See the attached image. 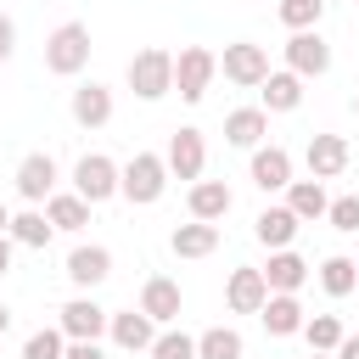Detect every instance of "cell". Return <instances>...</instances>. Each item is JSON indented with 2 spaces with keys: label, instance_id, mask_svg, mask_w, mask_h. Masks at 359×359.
<instances>
[{
  "label": "cell",
  "instance_id": "6da1fadb",
  "mask_svg": "<svg viewBox=\"0 0 359 359\" xmlns=\"http://www.w3.org/2000/svg\"><path fill=\"white\" fill-rule=\"evenodd\" d=\"M84 67H90V28H84V22L50 28V34H45V73L73 79V73H84Z\"/></svg>",
  "mask_w": 359,
  "mask_h": 359
},
{
  "label": "cell",
  "instance_id": "7a4b0ae2",
  "mask_svg": "<svg viewBox=\"0 0 359 359\" xmlns=\"http://www.w3.org/2000/svg\"><path fill=\"white\" fill-rule=\"evenodd\" d=\"M168 163L157 157V151H135L129 163H123V185H118V196L123 202H135V208H151L163 191H168Z\"/></svg>",
  "mask_w": 359,
  "mask_h": 359
},
{
  "label": "cell",
  "instance_id": "3957f363",
  "mask_svg": "<svg viewBox=\"0 0 359 359\" xmlns=\"http://www.w3.org/2000/svg\"><path fill=\"white\" fill-rule=\"evenodd\" d=\"M129 90H135L140 101H163V95L174 90V50H163V45L135 50V56H129Z\"/></svg>",
  "mask_w": 359,
  "mask_h": 359
},
{
  "label": "cell",
  "instance_id": "277c9868",
  "mask_svg": "<svg viewBox=\"0 0 359 359\" xmlns=\"http://www.w3.org/2000/svg\"><path fill=\"white\" fill-rule=\"evenodd\" d=\"M118 185H123V168L107 157V151H84L79 163H73V191L95 208V202H107V196H118Z\"/></svg>",
  "mask_w": 359,
  "mask_h": 359
},
{
  "label": "cell",
  "instance_id": "5b68a950",
  "mask_svg": "<svg viewBox=\"0 0 359 359\" xmlns=\"http://www.w3.org/2000/svg\"><path fill=\"white\" fill-rule=\"evenodd\" d=\"M213 73H219V56L208 50V45H185L180 56H174V90H180V101H202L208 95V84H213Z\"/></svg>",
  "mask_w": 359,
  "mask_h": 359
},
{
  "label": "cell",
  "instance_id": "8992f818",
  "mask_svg": "<svg viewBox=\"0 0 359 359\" xmlns=\"http://www.w3.org/2000/svg\"><path fill=\"white\" fill-rule=\"evenodd\" d=\"M163 163H168V174L174 180H202V168H208V140H202V129L196 123H180L174 135H168V151H163Z\"/></svg>",
  "mask_w": 359,
  "mask_h": 359
},
{
  "label": "cell",
  "instance_id": "52a82bcc",
  "mask_svg": "<svg viewBox=\"0 0 359 359\" xmlns=\"http://www.w3.org/2000/svg\"><path fill=\"white\" fill-rule=\"evenodd\" d=\"M107 320H112V314H107L90 292H79V297H67V303L56 309V325L67 331V342H101V337H107Z\"/></svg>",
  "mask_w": 359,
  "mask_h": 359
},
{
  "label": "cell",
  "instance_id": "ba28073f",
  "mask_svg": "<svg viewBox=\"0 0 359 359\" xmlns=\"http://www.w3.org/2000/svg\"><path fill=\"white\" fill-rule=\"evenodd\" d=\"M219 73H224L230 84H241V90H258V84L269 79V50L252 45V39H236V45H224Z\"/></svg>",
  "mask_w": 359,
  "mask_h": 359
},
{
  "label": "cell",
  "instance_id": "9c48e42d",
  "mask_svg": "<svg viewBox=\"0 0 359 359\" xmlns=\"http://www.w3.org/2000/svg\"><path fill=\"white\" fill-rule=\"evenodd\" d=\"M280 50H286V67H292L297 79H320V73H331V45L320 39V28H303V34H292Z\"/></svg>",
  "mask_w": 359,
  "mask_h": 359
},
{
  "label": "cell",
  "instance_id": "30bf717a",
  "mask_svg": "<svg viewBox=\"0 0 359 359\" xmlns=\"http://www.w3.org/2000/svg\"><path fill=\"white\" fill-rule=\"evenodd\" d=\"M264 303H269V280H264V269H258V264L230 269V280H224V309H230V314H258Z\"/></svg>",
  "mask_w": 359,
  "mask_h": 359
},
{
  "label": "cell",
  "instance_id": "8fae6325",
  "mask_svg": "<svg viewBox=\"0 0 359 359\" xmlns=\"http://www.w3.org/2000/svg\"><path fill=\"white\" fill-rule=\"evenodd\" d=\"M50 191H56V157H50V151H28V157L17 163V196H22L28 208H39Z\"/></svg>",
  "mask_w": 359,
  "mask_h": 359
},
{
  "label": "cell",
  "instance_id": "7c38bea8",
  "mask_svg": "<svg viewBox=\"0 0 359 359\" xmlns=\"http://www.w3.org/2000/svg\"><path fill=\"white\" fill-rule=\"evenodd\" d=\"M107 275H112V252H107L101 241H79V247L67 252V280H73L79 292H95Z\"/></svg>",
  "mask_w": 359,
  "mask_h": 359
},
{
  "label": "cell",
  "instance_id": "4fadbf2b",
  "mask_svg": "<svg viewBox=\"0 0 359 359\" xmlns=\"http://www.w3.org/2000/svg\"><path fill=\"white\" fill-rule=\"evenodd\" d=\"M107 337H112V348H123V353H146V348L157 342V320H151L146 309H123V314L107 320Z\"/></svg>",
  "mask_w": 359,
  "mask_h": 359
},
{
  "label": "cell",
  "instance_id": "5bb4252c",
  "mask_svg": "<svg viewBox=\"0 0 359 359\" xmlns=\"http://www.w3.org/2000/svg\"><path fill=\"white\" fill-rule=\"evenodd\" d=\"M247 174H252V185H258L264 196H275V191L292 185V151H286V146H258L252 163H247Z\"/></svg>",
  "mask_w": 359,
  "mask_h": 359
},
{
  "label": "cell",
  "instance_id": "9a60e30c",
  "mask_svg": "<svg viewBox=\"0 0 359 359\" xmlns=\"http://www.w3.org/2000/svg\"><path fill=\"white\" fill-rule=\"evenodd\" d=\"M264 135H269V112H264V107H236V112H224V146L258 151Z\"/></svg>",
  "mask_w": 359,
  "mask_h": 359
},
{
  "label": "cell",
  "instance_id": "2e32d148",
  "mask_svg": "<svg viewBox=\"0 0 359 359\" xmlns=\"http://www.w3.org/2000/svg\"><path fill=\"white\" fill-rule=\"evenodd\" d=\"M348 140L342 135H309V151H303V163H309V174L314 180H337L342 168H348Z\"/></svg>",
  "mask_w": 359,
  "mask_h": 359
},
{
  "label": "cell",
  "instance_id": "e0dca14e",
  "mask_svg": "<svg viewBox=\"0 0 359 359\" xmlns=\"http://www.w3.org/2000/svg\"><path fill=\"white\" fill-rule=\"evenodd\" d=\"M185 208H191V219H208V224H219V219L236 208V191H230L224 180H196V185L185 191Z\"/></svg>",
  "mask_w": 359,
  "mask_h": 359
},
{
  "label": "cell",
  "instance_id": "ac0fdd59",
  "mask_svg": "<svg viewBox=\"0 0 359 359\" xmlns=\"http://www.w3.org/2000/svg\"><path fill=\"white\" fill-rule=\"evenodd\" d=\"M297 230H303V219H297L286 202H269V208L252 219V236H258L269 252H275V247H292V241H297Z\"/></svg>",
  "mask_w": 359,
  "mask_h": 359
},
{
  "label": "cell",
  "instance_id": "d6986e66",
  "mask_svg": "<svg viewBox=\"0 0 359 359\" xmlns=\"http://www.w3.org/2000/svg\"><path fill=\"white\" fill-rule=\"evenodd\" d=\"M140 309H146L157 325H174V320H180V309H185L180 280H168V275H146V286H140Z\"/></svg>",
  "mask_w": 359,
  "mask_h": 359
},
{
  "label": "cell",
  "instance_id": "ffe728a7",
  "mask_svg": "<svg viewBox=\"0 0 359 359\" xmlns=\"http://www.w3.org/2000/svg\"><path fill=\"white\" fill-rule=\"evenodd\" d=\"M258 320H264V331L269 337H303V303H297V292H269V303L258 309Z\"/></svg>",
  "mask_w": 359,
  "mask_h": 359
},
{
  "label": "cell",
  "instance_id": "44dd1931",
  "mask_svg": "<svg viewBox=\"0 0 359 359\" xmlns=\"http://www.w3.org/2000/svg\"><path fill=\"white\" fill-rule=\"evenodd\" d=\"M258 95H264V101H258L264 112H297V107H303V79H297L292 67H269V79L258 84Z\"/></svg>",
  "mask_w": 359,
  "mask_h": 359
},
{
  "label": "cell",
  "instance_id": "7402d4cb",
  "mask_svg": "<svg viewBox=\"0 0 359 359\" xmlns=\"http://www.w3.org/2000/svg\"><path fill=\"white\" fill-rule=\"evenodd\" d=\"M67 112H73L79 129H101V123H112V90L90 79V84L73 90V107H67Z\"/></svg>",
  "mask_w": 359,
  "mask_h": 359
},
{
  "label": "cell",
  "instance_id": "603a6c76",
  "mask_svg": "<svg viewBox=\"0 0 359 359\" xmlns=\"http://www.w3.org/2000/svg\"><path fill=\"white\" fill-rule=\"evenodd\" d=\"M45 219H50L56 230L79 236V230L90 224V202H84L79 191H50V196H45Z\"/></svg>",
  "mask_w": 359,
  "mask_h": 359
},
{
  "label": "cell",
  "instance_id": "cb8c5ba5",
  "mask_svg": "<svg viewBox=\"0 0 359 359\" xmlns=\"http://www.w3.org/2000/svg\"><path fill=\"white\" fill-rule=\"evenodd\" d=\"M168 247H174V258H208V252L219 247V224H208V219H191V224H174V236H168Z\"/></svg>",
  "mask_w": 359,
  "mask_h": 359
},
{
  "label": "cell",
  "instance_id": "d4e9b609",
  "mask_svg": "<svg viewBox=\"0 0 359 359\" xmlns=\"http://www.w3.org/2000/svg\"><path fill=\"white\" fill-rule=\"evenodd\" d=\"M286 208H292L303 224H309V219H325V208H331L325 180H314V174H309V180H292V185H286Z\"/></svg>",
  "mask_w": 359,
  "mask_h": 359
},
{
  "label": "cell",
  "instance_id": "484cf974",
  "mask_svg": "<svg viewBox=\"0 0 359 359\" xmlns=\"http://www.w3.org/2000/svg\"><path fill=\"white\" fill-rule=\"evenodd\" d=\"M17 247H34V252H45L50 247V236H56V224L45 219V208H22V213H11V230H6Z\"/></svg>",
  "mask_w": 359,
  "mask_h": 359
},
{
  "label": "cell",
  "instance_id": "4316f807",
  "mask_svg": "<svg viewBox=\"0 0 359 359\" xmlns=\"http://www.w3.org/2000/svg\"><path fill=\"white\" fill-rule=\"evenodd\" d=\"M264 280H269V292H297V286L309 280V264H303L292 247H275L269 264H264Z\"/></svg>",
  "mask_w": 359,
  "mask_h": 359
},
{
  "label": "cell",
  "instance_id": "83f0119b",
  "mask_svg": "<svg viewBox=\"0 0 359 359\" xmlns=\"http://www.w3.org/2000/svg\"><path fill=\"white\" fill-rule=\"evenodd\" d=\"M320 286H325V297H348V292H359V258L331 252V258L320 264Z\"/></svg>",
  "mask_w": 359,
  "mask_h": 359
},
{
  "label": "cell",
  "instance_id": "f1b7e54d",
  "mask_svg": "<svg viewBox=\"0 0 359 359\" xmlns=\"http://www.w3.org/2000/svg\"><path fill=\"white\" fill-rule=\"evenodd\" d=\"M241 353H247V342L236 325H208L196 337V359H241Z\"/></svg>",
  "mask_w": 359,
  "mask_h": 359
},
{
  "label": "cell",
  "instance_id": "f546056e",
  "mask_svg": "<svg viewBox=\"0 0 359 359\" xmlns=\"http://www.w3.org/2000/svg\"><path fill=\"white\" fill-rule=\"evenodd\" d=\"M342 337H348V331H342L337 314H309V320H303V342H309L314 353H337Z\"/></svg>",
  "mask_w": 359,
  "mask_h": 359
},
{
  "label": "cell",
  "instance_id": "4dcf8cb0",
  "mask_svg": "<svg viewBox=\"0 0 359 359\" xmlns=\"http://www.w3.org/2000/svg\"><path fill=\"white\" fill-rule=\"evenodd\" d=\"M62 353H67V331L62 325H39L22 342V359H62Z\"/></svg>",
  "mask_w": 359,
  "mask_h": 359
},
{
  "label": "cell",
  "instance_id": "1f68e13d",
  "mask_svg": "<svg viewBox=\"0 0 359 359\" xmlns=\"http://www.w3.org/2000/svg\"><path fill=\"white\" fill-rule=\"evenodd\" d=\"M151 359H196V337L191 331H180V325H163L157 331V342L146 348Z\"/></svg>",
  "mask_w": 359,
  "mask_h": 359
},
{
  "label": "cell",
  "instance_id": "d6a6232c",
  "mask_svg": "<svg viewBox=\"0 0 359 359\" xmlns=\"http://www.w3.org/2000/svg\"><path fill=\"white\" fill-rule=\"evenodd\" d=\"M320 17H325V0H280V22H286L292 34L320 28Z\"/></svg>",
  "mask_w": 359,
  "mask_h": 359
},
{
  "label": "cell",
  "instance_id": "836d02e7",
  "mask_svg": "<svg viewBox=\"0 0 359 359\" xmlns=\"http://www.w3.org/2000/svg\"><path fill=\"white\" fill-rule=\"evenodd\" d=\"M325 219H331V230H342V236H353V230H359V191H348V196H331V208H325Z\"/></svg>",
  "mask_w": 359,
  "mask_h": 359
},
{
  "label": "cell",
  "instance_id": "e575fe53",
  "mask_svg": "<svg viewBox=\"0 0 359 359\" xmlns=\"http://www.w3.org/2000/svg\"><path fill=\"white\" fill-rule=\"evenodd\" d=\"M11 50H17V22L0 11V62H11Z\"/></svg>",
  "mask_w": 359,
  "mask_h": 359
},
{
  "label": "cell",
  "instance_id": "d590c367",
  "mask_svg": "<svg viewBox=\"0 0 359 359\" xmlns=\"http://www.w3.org/2000/svg\"><path fill=\"white\" fill-rule=\"evenodd\" d=\"M62 359H107V348H101V342H67Z\"/></svg>",
  "mask_w": 359,
  "mask_h": 359
},
{
  "label": "cell",
  "instance_id": "8d00e7d4",
  "mask_svg": "<svg viewBox=\"0 0 359 359\" xmlns=\"http://www.w3.org/2000/svg\"><path fill=\"white\" fill-rule=\"evenodd\" d=\"M337 359H359V337H342L337 342Z\"/></svg>",
  "mask_w": 359,
  "mask_h": 359
},
{
  "label": "cell",
  "instance_id": "74e56055",
  "mask_svg": "<svg viewBox=\"0 0 359 359\" xmlns=\"http://www.w3.org/2000/svg\"><path fill=\"white\" fill-rule=\"evenodd\" d=\"M11 247H17V241H11V236H0V275H11Z\"/></svg>",
  "mask_w": 359,
  "mask_h": 359
},
{
  "label": "cell",
  "instance_id": "f35d334b",
  "mask_svg": "<svg viewBox=\"0 0 359 359\" xmlns=\"http://www.w3.org/2000/svg\"><path fill=\"white\" fill-rule=\"evenodd\" d=\"M6 331H11V309L0 303V337H6Z\"/></svg>",
  "mask_w": 359,
  "mask_h": 359
},
{
  "label": "cell",
  "instance_id": "ab89813d",
  "mask_svg": "<svg viewBox=\"0 0 359 359\" xmlns=\"http://www.w3.org/2000/svg\"><path fill=\"white\" fill-rule=\"evenodd\" d=\"M6 230H11V208L0 202V236H6Z\"/></svg>",
  "mask_w": 359,
  "mask_h": 359
},
{
  "label": "cell",
  "instance_id": "60d3db41",
  "mask_svg": "<svg viewBox=\"0 0 359 359\" xmlns=\"http://www.w3.org/2000/svg\"><path fill=\"white\" fill-rule=\"evenodd\" d=\"M309 359H337V353H314V348H309Z\"/></svg>",
  "mask_w": 359,
  "mask_h": 359
},
{
  "label": "cell",
  "instance_id": "b9f144b4",
  "mask_svg": "<svg viewBox=\"0 0 359 359\" xmlns=\"http://www.w3.org/2000/svg\"><path fill=\"white\" fill-rule=\"evenodd\" d=\"M353 118H359V95H353Z\"/></svg>",
  "mask_w": 359,
  "mask_h": 359
}]
</instances>
